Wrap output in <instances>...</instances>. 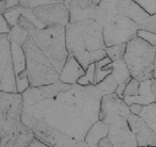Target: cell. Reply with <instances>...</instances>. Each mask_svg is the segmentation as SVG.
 <instances>
[{
    "instance_id": "1",
    "label": "cell",
    "mask_w": 156,
    "mask_h": 147,
    "mask_svg": "<svg viewBox=\"0 0 156 147\" xmlns=\"http://www.w3.org/2000/svg\"><path fill=\"white\" fill-rule=\"evenodd\" d=\"M102 95L96 85H71L50 99L23 100V112L46 122L78 142H84L91 126L100 121Z\"/></svg>"
},
{
    "instance_id": "2",
    "label": "cell",
    "mask_w": 156,
    "mask_h": 147,
    "mask_svg": "<svg viewBox=\"0 0 156 147\" xmlns=\"http://www.w3.org/2000/svg\"><path fill=\"white\" fill-rule=\"evenodd\" d=\"M66 46L85 69L106 57L102 26L95 20L69 23L66 27Z\"/></svg>"
},
{
    "instance_id": "3",
    "label": "cell",
    "mask_w": 156,
    "mask_h": 147,
    "mask_svg": "<svg viewBox=\"0 0 156 147\" xmlns=\"http://www.w3.org/2000/svg\"><path fill=\"white\" fill-rule=\"evenodd\" d=\"M22 48L27 58V72L30 87L50 85L60 81L61 74L56 70L31 36H28Z\"/></svg>"
},
{
    "instance_id": "4",
    "label": "cell",
    "mask_w": 156,
    "mask_h": 147,
    "mask_svg": "<svg viewBox=\"0 0 156 147\" xmlns=\"http://www.w3.org/2000/svg\"><path fill=\"white\" fill-rule=\"evenodd\" d=\"M156 49L144 39L136 36L127 43L124 62L133 78L140 82L152 80Z\"/></svg>"
},
{
    "instance_id": "5",
    "label": "cell",
    "mask_w": 156,
    "mask_h": 147,
    "mask_svg": "<svg viewBox=\"0 0 156 147\" xmlns=\"http://www.w3.org/2000/svg\"><path fill=\"white\" fill-rule=\"evenodd\" d=\"M30 36L45 53L53 66L61 74L69 53L66 46V27H51L30 33Z\"/></svg>"
},
{
    "instance_id": "6",
    "label": "cell",
    "mask_w": 156,
    "mask_h": 147,
    "mask_svg": "<svg viewBox=\"0 0 156 147\" xmlns=\"http://www.w3.org/2000/svg\"><path fill=\"white\" fill-rule=\"evenodd\" d=\"M21 120L29 130L34 132L37 139L50 147H87L85 142H78L65 132L54 129L46 122L38 120L23 111Z\"/></svg>"
},
{
    "instance_id": "7",
    "label": "cell",
    "mask_w": 156,
    "mask_h": 147,
    "mask_svg": "<svg viewBox=\"0 0 156 147\" xmlns=\"http://www.w3.org/2000/svg\"><path fill=\"white\" fill-rule=\"evenodd\" d=\"M104 38L106 47L128 43L139 32V24L118 11L112 13L102 24Z\"/></svg>"
},
{
    "instance_id": "8",
    "label": "cell",
    "mask_w": 156,
    "mask_h": 147,
    "mask_svg": "<svg viewBox=\"0 0 156 147\" xmlns=\"http://www.w3.org/2000/svg\"><path fill=\"white\" fill-rule=\"evenodd\" d=\"M32 13L42 28L66 27L70 23L69 11L65 1H49L33 8Z\"/></svg>"
},
{
    "instance_id": "9",
    "label": "cell",
    "mask_w": 156,
    "mask_h": 147,
    "mask_svg": "<svg viewBox=\"0 0 156 147\" xmlns=\"http://www.w3.org/2000/svg\"><path fill=\"white\" fill-rule=\"evenodd\" d=\"M0 91L19 93L14 68L12 44L8 40L7 34L0 36Z\"/></svg>"
},
{
    "instance_id": "10",
    "label": "cell",
    "mask_w": 156,
    "mask_h": 147,
    "mask_svg": "<svg viewBox=\"0 0 156 147\" xmlns=\"http://www.w3.org/2000/svg\"><path fill=\"white\" fill-rule=\"evenodd\" d=\"M131 78L132 76L124 60L116 61L113 62V72L111 75L96 86L102 96L115 93L123 99V92Z\"/></svg>"
},
{
    "instance_id": "11",
    "label": "cell",
    "mask_w": 156,
    "mask_h": 147,
    "mask_svg": "<svg viewBox=\"0 0 156 147\" xmlns=\"http://www.w3.org/2000/svg\"><path fill=\"white\" fill-rule=\"evenodd\" d=\"M131 114L129 105H127L124 99L115 93L102 96L101 100L100 121L108 127L120 120H128Z\"/></svg>"
},
{
    "instance_id": "12",
    "label": "cell",
    "mask_w": 156,
    "mask_h": 147,
    "mask_svg": "<svg viewBox=\"0 0 156 147\" xmlns=\"http://www.w3.org/2000/svg\"><path fill=\"white\" fill-rule=\"evenodd\" d=\"M110 143L113 147H138L136 135L130 129L128 120H120L109 126L108 135Z\"/></svg>"
},
{
    "instance_id": "13",
    "label": "cell",
    "mask_w": 156,
    "mask_h": 147,
    "mask_svg": "<svg viewBox=\"0 0 156 147\" xmlns=\"http://www.w3.org/2000/svg\"><path fill=\"white\" fill-rule=\"evenodd\" d=\"M23 111V94L0 91V119H21Z\"/></svg>"
},
{
    "instance_id": "14",
    "label": "cell",
    "mask_w": 156,
    "mask_h": 147,
    "mask_svg": "<svg viewBox=\"0 0 156 147\" xmlns=\"http://www.w3.org/2000/svg\"><path fill=\"white\" fill-rule=\"evenodd\" d=\"M68 8L70 23L97 20L100 1H65Z\"/></svg>"
},
{
    "instance_id": "15",
    "label": "cell",
    "mask_w": 156,
    "mask_h": 147,
    "mask_svg": "<svg viewBox=\"0 0 156 147\" xmlns=\"http://www.w3.org/2000/svg\"><path fill=\"white\" fill-rule=\"evenodd\" d=\"M128 124L136 135L139 146L156 147V134L140 116L131 114Z\"/></svg>"
},
{
    "instance_id": "16",
    "label": "cell",
    "mask_w": 156,
    "mask_h": 147,
    "mask_svg": "<svg viewBox=\"0 0 156 147\" xmlns=\"http://www.w3.org/2000/svg\"><path fill=\"white\" fill-rule=\"evenodd\" d=\"M12 54H13V61L15 73L17 77V86L18 92L23 93L27 90L30 85H29L27 72V58L22 47L14 45L12 44Z\"/></svg>"
},
{
    "instance_id": "17",
    "label": "cell",
    "mask_w": 156,
    "mask_h": 147,
    "mask_svg": "<svg viewBox=\"0 0 156 147\" xmlns=\"http://www.w3.org/2000/svg\"><path fill=\"white\" fill-rule=\"evenodd\" d=\"M85 73L86 70L82 67L81 64L72 55H69L65 67L61 72L60 81L66 85H75L78 83V81L85 75Z\"/></svg>"
},
{
    "instance_id": "18",
    "label": "cell",
    "mask_w": 156,
    "mask_h": 147,
    "mask_svg": "<svg viewBox=\"0 0 156 147\" xmlns=\"http://www.w3.org/2000/svg\"><path fill=\"white\" fill-rule=\"evenodd\" d=\"M117 11L138 24L145 22L150 17L136 1H117Z\"/></svg>"
},
{
    "instance_id": "19",
    "label": "cell",
    "mask_w": 156,
    "mask_h": 147,
    "mask_svg": "<svg viewBox=\"0 0 156 147\" xmlns=\"http://www.w3.org/2000/svg\"><path fill=\"white\" fill-rule=\"evenodd\" d=\"M34 138L32 130L11 134L1 137V147H29Z\"/></svg>"
},
{
    "instance_id": "20",
    "label": "cell",
    "mask_w": 156,
    "mask_h": 147,
    "mask_svg": "<svg viewBox=\"0 0 156 147\" xmlns=\"http://www.w3.org/2000/svg\"><path fill=\"white\" fill-rule=\"evenodd\" d=\"M152 83L153 80L140 82V93L138 96L124 98V101L127 103V105L131 106L132 104H140L143 106H147L155 102V97L152 92Z\"/></svg>"
},
{
    "instance_id": "21",
    "label": "cell",
    "mask_w": 156,
    "mask_h": 147,
    "mask_svg": "<svg viewBox=\"0 0 156 147\" xmlns=\"http://www.w3.org/2000/svg\"><path fill=\"white\" fill-rule=\"evenodd\" d=\"M109 127L101 121H98L91 126V129L88 130L85 135L84 142L87 146H97L99 145L101 139L105 138L108 135Z\"/></svg>"
},
{
    "instance_id": "22",
    "label": "cell",
    "mask_w": 156,
    "mask_h": 147,
    "mask_svg": "<svg viewBox=\"0 0 156 147\" xmlns=\"http://www.w3.org/2000/svg\"><path fill=\"white\" fill-rule=\"evenodd\" d=\"M31 130L23 124L21 119H0V134L4 137L11 134Z\"/></svg>"
},
{
    "instance_id": "23",
    "label": "cell",
    "mask_w": 156,
    "mask_h": 147,
    "mask_svg": "<svg viewBox=\"0 0 156 147\" xmlns=\"http://www.w3.org/2000/svg\"><path fill=\"white\" fill-rule=\"evenodd\" d=\"M113 72V62L108 57L104 58L102 60L96 63L95 73V85H98L105 78L110 76Z\"/></svg>"
},
{
    "instance_id": "24",
    "label": "cell",
    "mask_w": 156,
    "mask_h": 147,
    "mask_svg": "<svg viewBox=\"0 0 156 147\" xmlns=\"http://www.w3.org/2000/svg\"><path fill=\"white\" fill-rule=\"evenodd\" d=\"M29 36H30L29 32L24 31L21 27L16 26L12 28L11 32L7 34V37H8V40L11 42V44L23 47V45L24 44V42L27 41V39L28 38Z\"/></svg>"
},
{
    "instance_id": "25",
    "label": "cell",
    "mask_w": 156,
    "mask_h": 147,
    "mask_svg": "<svg viewBox=\"0 0 156 147\" xmlns=\"http://www.w3.org/2000/svg\"><path fill=\"white\" fill-rule=\"evenodd\" d=\"M140 117L156 134V102L151 103L147 106H144Z\"/></svg>"
},
{
    "instance_id": "26",
    "label": "cell",
    "mask_w": 156,
    "mask_h": 147,
    "mask_svg": "<svg viewBox=\"0 0 156 147\" xmlns=\"http://www.w3.org/2000/svg\"><path fill=\"white\" fill-rule=\"evenodd\" d=\"M126 47H127V43H122V44H118V45L106 47V50H105L106 56L108 57L112 62L123 60L125 52H126Z\"/></svg>"
},
{
    "instance_id": "27",
    "label": "cell",
    "mask_w": 156,
    "mask_h": 147,
    "mask_svg": "<svg viewBox=\"0 0 156 147\" xmlns=\"http://www.w3.org/2000/svg\"><path fill=\"white\" fill-rule=\"evenodd\" d=\"M95 73H96V63L91 64L86 69L85 75L78 81V85H80L82 86L95 85Z\"/></svg>"
},
{
    "instance_id": "28",
    "label": "cell",
    "mask_w": 156,
    "mask_h": 147,
    "mask_svg": "<svg viewBox=\"0 0 156 147\" xmlns=\"http://www.w3.org/2000/svg\"><path fill=\"white\" fill-rule=\"evenodd\" d=\"M140 82L132 77L131 81L127 83V85L125 87V90L123 92V99L124 98H131V97L138 96L140 93Z\"/></svg>"
},
{
    "instance_id": "29",
    "label": "cell",
    "mask_w": 156,
    "mask_h": 147,
    "mask_svg": "<svg viewBox=\"0 0 156 147\" xmlns=\"http://www.w3.org/2000/svg\"><path fill=\"white\" fill-rule=\"evenodd\" d=\"M21 14H22L21 8H20V6H17L15 8L7 10L3 16L7 20V22L9 23L10 26L14 28V27L18 26V21H19L20 16H21Z\"/></svg>"
},
{
    "instance_id": "30",
    "label": "cell",
    "mask_w": 156,
    "mask_h": 147,
    "mask_svg": "<svg viewBox=\"0 0 156 147\" xmlns=\"http://www.w3.org/2000/svg\"><path fill=\"white\" fill-rule=\"evenodd\" d=\"M18 26L21 27L22 28H23L24 31H27V32L31 33L33 32L37 31V28L30 19H28L27 16L21 14V16L19 18V21H18Z\"/></svg>"
},
{
    "instance_id": "31",
    "label": "cell",
    "mask_w": 156,
    "mask_h": 147,
    "mask_svg": "<svg viewBox=\"0 0 156 147\" xmlns=\"http://www.w3.org/2000/svg\"><path fill=\"white\" fill-rule=\"evenodd\" d=\"M139 31H145L152 34H156V15L150 16L145 22L140 24Z\"/></svg>"
},
{
    "instance_id": "32",
    "label": "cell",
    "mask_w": 156,
    "mask_h": 147,
    "mask_svg": "<svg viewBox=\"0 0 156 147\" xmlns=\"http://www.w3.org/2000/svg\"><path fill=\"white\" fill-rule=\"evenodd\" d=\"M136 2L138 3L149 16H154V15H156V1H140V0H136Z\"/></svg>"
},
{
    "instance_id": "33",
    "label": "cell",
    "mask_w": 156,
    "mask_h": 147,
    "mask_svg": "<svg viewBox=\"0 0 156 147\" xmlns=\"http://www.w3.org/2000/svg\"><path fill=\"white\" fill-rule=\"evenodd\" d=\"M136 36H140V38L144 39L145 41H147L152 46L156 45V34H152V33L147 32L145 31H139L138 33H136Z\"/></svg>"
},
{
    "instance_id": "34",
    "label": "cell",
    "mask_w": 156,
    "mask_h": 147,
    "mask_svg": "<svg viewBox=\"0 0 156 147\" xmlns=\"http://www.w3.org/2000/svg\"><path fill=\"white\" fill-rule=\"evenodd\" d=\"M12 27L10 26L7 20L5 19L3 15H0V36L1 34H8L11 32Z\"/></svg>"
},
{
    "instance_id": "35",
    "label": "cell",
    "mask_w": 156,
    "mask_h": 147,
    "mask_svg": "<svg viewBox=\"0 0 156 147\" xmlns=\"http://www.w3.org/2000/svg\"><path fill=\"white\" fill-rule=\"evenodd\" d=\"M130 107V111L132 114H134V115H136V116H140V113L143 112L144 110V107L143 105H140V104H132Z\"/></svg>"
},
{
    "instance_id": "36",
    "label": "cell",
    "mask_w": 156,
    "mask_h": 147,
    "mask_svg": "<svg viewBox=\"0 0 156 147\" xmlns=\"http://www.w3.org/2000/svg\"><path fill=\"white\" fill-rule=\"evenodd\" d=\"M29 147H50V146L45 144L44 142H42L41 140L37 139L36 137H35V138L33 139L32 143L30 144V146H29Z\"/></svg>"
},
{
    "instance_id": "37",
    "label": "cell",
    "mask_w": 156,
    "mask_h": 147,
    "mask_svg": "<svg viewBox=\"0 0 156 147\" xmlns=\"http://www.w3.org/2000/svg\"><path fill=\"white\" fill-rule=\"evenodd\" d=\"M99 146H100V147H113V146H112V144L110 143L109 139L107 138V137H105V138L101 139V140L100 141Z\"/></svg>"
},
{
    "instance_id": "38",
    "label": "cell",
    "mask_w": 156,
    "mask_h": 147,
    "mask_svg": "<svg viewBox=\"0 0 156 147\" xmlns=\"http://www.w3.org/2000/svg\"><path fill=\"white\" fill-rule=\"evenodd\" d=\"M19 6L22 9L27 10V9H31L30 7V1H19Z\"/></svg>"
},
{
    "instance_id": "39",
    "label": "cell",
    "mask_w": 156,
    "mask_h": 147,
    "mask_svg": "<svg viewBox=\"0 0 156 147\" xmlns=\"http://www.w3.org/2000/svg\"><path fill=\"white\" fill-rule=\"evenodd\" d=\"M19 6V1H6V11Z\"/></svg>"
},
{
    "instance_id": "40",
    "label": "cell",
    "mask_w": 156,
    "mask_h": 147,
    "mask_svg": "<svg viewBox=\"0 0 156 147\" xmlns=\"http://www.w3.org/2000/svg\"><path fill=\"white\" fill-rule=\"evenodd\" d=\"M6 12V1H0V15H4Z\"/></svg>"
},
{
    "instance_id": "41",
    "label": "cell",
    "mask_w": 156,
    "mask_h": 147,
    "mask_svg": "<svg viewBox=\"0 0 156 147\" xmlns=\"http://www.w3.org/2000/svg\"><path fill=\"white\" fill-rule=\"evenodd\" d=\"M152 92L153 95L155 97V102H156V81L153 80V83H152Z\"/></svg>"
},
{
    "instance_id": "42",
    "label": "cell",
    "mask_w": 156,
    "mask_h": 147,
    "mask_svg": "<svg viewBox=\"0 0 156 147\" xmlns=\"http://www.w3.org/2000/svg\"><path fill=\"white\" fill-rule=\"evenodd\" d=\"M152 80L156 81V69H154V71L152 73Z\"/></svg>"
},
{
    "instance_id": "43",
    "label": "cell",
    "mask_w": 156,
    "mask_h": 147,
    "mask_svg": "<svg viewBox=\"0 0 156 147\" xmlns=\"http://www.w3.org/2000/svg\"><path fill=\"white\" fill-rule=\"evenodd\" d=\"M154 69H156V56H155V61H154Z\"/></svg>"
},
{
    "instance_id": "44",
    "label": "cell",
    "mask_w": 156,
    "mask_h": 147,
    "mask_svg": "<svg viewBox=\"0 0 156 147\" xmlns=\"http://www.w3.org/2000/svg\"><path fill=\"white\" fill-rule=\"evenodd\" d=\"M138 147H146V146H138Z\"/></svg>"
},
{
    "instance_id": "45",
    "label": "cell",
    "mask_w": 156,
    "mask_h": 147,
    "mask_svg": "<svg viewBox=\"0 0 156 147\" xmlns=\"http://www.w3.org/2000/svg\"><path fill=\"white\" fill-rule=\"evenodd\" d=\"M87 147H88V146H87Z\"/></svg>"
}]
</instances>
